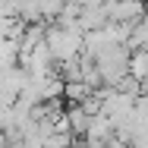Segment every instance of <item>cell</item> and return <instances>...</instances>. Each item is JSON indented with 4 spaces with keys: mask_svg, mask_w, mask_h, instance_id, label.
Masks as SVG:
<instances>
[{
    "mask_svg": "<svg viewBox=\"0 0 148 148\" xmlns=\"http://www.w3.org/2000/svg\"><path fill=\"white\" fill-rule=\"evenodd\" d=\"M47 47L54 54V63H69V60H79L85 54V32L82 29H60V25H51L47 29Z\"/></svg>",
    "mask_w": 148,
    "mask_h": 148,
    "instance_id": "cell-1",
    "label": "cell"
},
{
    "mask_svg": "<svg viewBox=\"0 0 148 148\" xmlns=\"http://www.w3.org/2000/svg\"><path fill=\"white\" fill-rule=\"evenodd\" d=\"M95 91L82 82V79H76V82H66V91H63V101L66 104H85Z\"/></svg>",
    "mask_w": 148,
    "mask_h": 148,
    "instance_id": "cell-2",
    "label": "cell"
},
{
    "mask_svg": "<svg viewBox=\"0 0 148 148\" xmlns=\"http://www.w3.org/2000/svg\"><path fill=\"white\" fill-rule=\"evenodd\" d=\"M129 76H132V79H139V82H145V79H148V47H142V51H132Z\"/></svg>",
    "mask_w": 148,
    "mask_h": 148,
    "instance_id": "cell-3",
    "label": "cell"
}]
</instances>
